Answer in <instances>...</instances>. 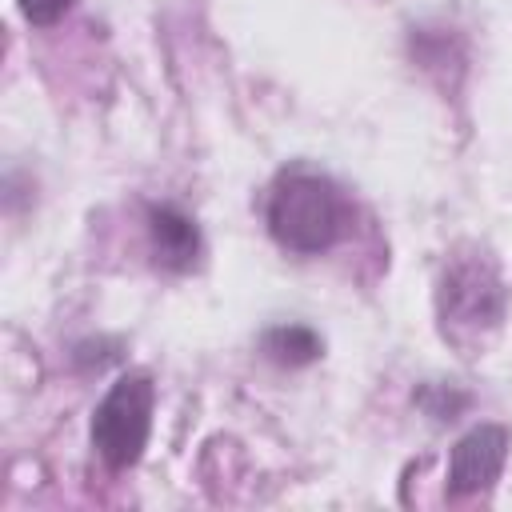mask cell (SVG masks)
<instances>
[{
    "label": "cell",
    "instance_id": "3957f363",
    "mask_svg": "<svg viewBox=\"0 0 512 512\" xmlns=\"http://www.w3.org/2000/svg\"><path fill=\"white\" fill-rule=\"evenodd\" d=\"M148 424H152V384L148 376H120L112 384V392L104 396V404L92 416V444L100 452L104 464L112 468H128L140 460L144 440H148Z\"/></svg>",
    "mask_w": 512,
    "mask_h": 512
},
{
    "label": "cell",
    "instance_id": "7a4b0ae2",
    "mask_svg": "<svg viewBox=\"0 0 512 512\" xmlns=\"http://www.w3.org/2000/svg\"><path fill=\"white\" fill-rule=\"evenodd\" d=\"M504 304H508L504 280L484 252L452 256L444 264L436 308H440V328L452 344H460V348L484 344V336L500 328Z\"/></svg>",
    "mask_w": 512,
    "mask_h": 512
},
{
    "label": "cell",
    "instance_id": "277c9868",
    "mask_svg": "<svg viewBox=\"0 0 512 512\" xmlns=\"http://www.w3.org/2000/svg\"><path fill=\"white\" fill-rule=\"evenodd\" d=\"M504 456H508V432L488 424V428H476L468 432L456 452H452V468H448V488L456 496H468V492H480L488 488L500 468H504Z\"/></svg>",
    "mask_w": 512,
    "mask_h": 512
},
{
    "label": "cell",
    "instance_id": "52a82bcc",
    "mask_svg": "<svg viewBox=\"0 0 512 512\" xmlns=\"http://www.w3.org/2000/svg\"><path fill=\"white\" fill-rule=\"evenodd\" d=\"M68 8H72V0H20V12L32 24H56Z\"/></svg>",
    "mask_w": 512,
    "mask_h": 512
},
{
    "label": "cell",
    "instance_id": "8992f818",
    "mask_svg": "<svg viewBox=\"0 0 512 512\" xmlns=\"http://www.w3.org/2000/svg\"><path fill=\"white\" fill-rule=\"evenodd\" d=\"M264 352L272 360H280V364H304V360H312L320 352V344H316V336L308 328H276V332L264 336Z\"/></svg>",
    "mask_w": 512,
    "mask_h": 512
},
{
    "label": "cell",
    "instance_id": "5b68a950",
    "mask_svg": "<svg viewBox=\"0 0 512 512\" xmlns=\"http://www.w3.org/2000/svg\"><path fill=\"white\" fill-rule=\"evenodd\" d=\"M152 244H156V260L164 268H192L196 264V252H200V236L192 228L188 216H180L176 208H156L152 212Z\"/></svg>",
    "mask_w": 512,
    "mask_h": 512
},
{
    "label": "cell",
    "instance_id": "6da1fadb",
    "mask_svg": "<svg viewBox=\"0 0 512 512\" xmlns=\"http://www.w3.org/2000/svg\"><path fill=\"white\" fill-rule=\"evenodd\" d=\"M268 228L292 252H324L348 228V200L328 176L284 172L268 196Z\"/></svg>",
    "mask_w": 512,
    "mask_h": 512
}]
</instances>
